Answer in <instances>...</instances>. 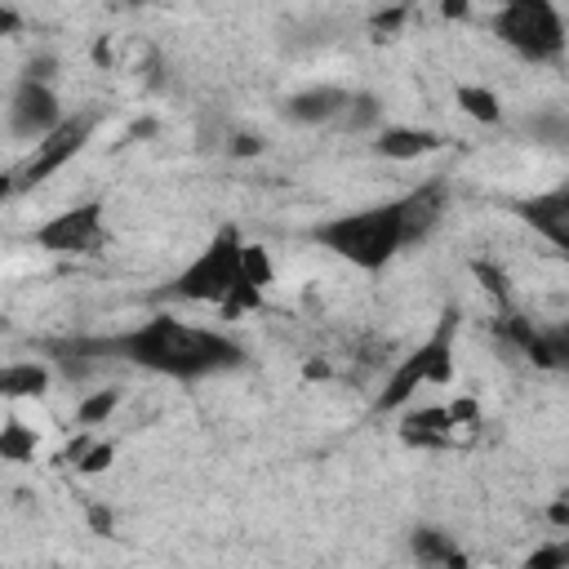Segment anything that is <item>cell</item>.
<instances>
[{"label": "cell", "mask_w": 569, "mask_h": 569, "mask_svg": "<svg viewBox=\"0 0 569 569\" xmlns=\"http://www.w3.org/2000/svg\"><path fill=\"white\" fill-rule=\"evenodd\" d=\"M107 347H111V360H129L147 373L178 378V382L218 378V373H231L244 365V347L231 333L187 325L169 311H160L124 333H111Z\"/></svg>", "instance_id": "6da1fadb"}, {"label": "cell", "mask_w": 569, "mask_h": 569, "mask_svg": "<svg viewBox=\"0 0 569 569\" xmlns=\"http://www.w3.org/2000/svg\"><path fill=\"white\" fill-rule=\"evenodd\" d=\"M311 240L325 244L329 253H338L342 262L360 267V271H382L400 249H409L400 200H382V204L351 209V213H338L329 222H316Z\"/></svg>", "instance_id": "7a4b0ae2"}, {"label": "cell", "mask_w": 569, "mask_h": 569, "mask_svg": "<svg viewBox=\"0 0 569 569\" xmlns=\"http://www.w3.org/2000/svg\"><path fill=\"white\" fill-rule=\"evenodd\" d=\"M453 338H458V307L449 302V307L440 311L436 329L396 365V373L387 378V387H382L378 400H373V413L400 409V405H405L418 387H427V382H449V378H453Z\"/></svg>", "instance_id": "3957f363"}, {"label": "cell", "mask_w": 569, "mask_h": 569, "mask_svg": "<svg viewBox=\"0 0 569 569\" xmlns=\"http://www.w3.org/2000/svg\"><path fill=\"white\" fill-rule=\"evenodd\" d=\"M240 249H244V240H240V231L236 227H218L213 231V240L164 284V298H182V302H213V307H222L227 302V293L236 289V280H240Z\"/></svg>", "instance_id": "277c9868"}, {"label": "cell", "mask_w": 569, "mask_h": 569, "mask_svg": "<svg viewBox=\"0 0 569 569\" xmlns=\"http://www.w3.org/2000/svg\"><path fill=\"white\" fill-rule=\"evenodd\" d=\"M493 36L529 62L565 58V18L547 0H511L493 13Z\"/></svg>", "instance_id": "5b68a950"}, {"label": "cell", "mask_w": 569, "mask_h": 569, "mask_svg": "<svg viewBox=\"0 0 569 569\" xmlns=\"http://www.w3.org/2000/svg\"><path fill=\"white\" fill-rule=\"evenodd\" d=\"M36 244L44 253H58V258H98L111 244L107 204L102 200H84V204H71V209L53 213L49 222L36 227Z\"/></svg>", "instance_id": "8992f818"}, {"label": "cell", "mask_w": 569, "mask_h": 569, "mask_svg": "<svg viewBox=\"0 0 569 569\" xmlns=\"http://www.w3.org/2000/svg\"><path fill=\"white\" fill-rule=\"evenodd\" d=\"M93 124H98V116H93V111L62 116V124H58L53 133H44V138L36 142V151H31L18 169H9L13 196H18V191H31V187H40V182H49L62 164H71V160L84 151V142L93 138Z\"/></svg>", "instance_id": "52a82bcc"}, {"label": "cell", "mask_w": 569, "mask_h": 569, "mask_svg": "<svg viewBox=\"0 0 569 569\" xmlns=\"http://www.w3.org/2000/svg\"><path fill=\"white\" fill-rule=\"evenodd\" d=\"M493 333L507 338L520 356H529L538 369H565L569 365V333L565 325H551V329H538L533 320H525L520 311H502L493 320Z\"/></svg>", "instance_id": "ba28073f"}, {"label": "cell", "mask_w": 569, "mask_h": 569, "mask_svg": "<svg viewBox=\"0 0 569 569\" xmlns=\"http://www.w3.org/2000/svg\"><path fill=\"white\" fill-rule=\"evenodd\" d=\"M58 124H62V102H58L53 84H36V80L18 76V89L9 98V133L27 138V142H40Z\"/></svg>", "instance_id": "9c48e42d"}, {"label": "cell", "mask_w": 569, "mask_h": 569, "mask_svg": "<svg viewBox=\"0 0 569 569\" xmlns=\"http://www.w3.org/2000/svg\"><path fill=\"white\" fill-rule=\"evenodd\" d=\"M396 200H400V218H405V244H418L440 227L445 204H449V187L440 178H427V182H418L413 191H405Z\"/></svg>", "instance_id": "30bf717a"}, {"label": "cell", "mask_w": 569, "mask_h": 569, "mask_svg": "<svg viewBox=\"0 0 569 569\" xmlns=\"http://www.w3.org/2000/svg\"><path fill=\"white\" fill-rule=\"evenodd\" d=\"M538 236H547L556 249H569V187L560 182L556 191L547 196H533V200H516L511 204Z\"/></svg>", "instance_id": "8fae6325"}, {"label": "cell", "mask_w": 569, "mask_h": 569, "mask_svg": "<svg viewBox=\"0 0 569 569\" xmlns=\"http://www.w3.org/2000/svg\"><path fill=\"white\" fill-rule=\"evenodd\" d=\"M40 351H44L53 365H62V373H67V378H84V373H93L98 365H107V360H111L107 338H89V333L44 338V342H40Z\"/></svg>", "instance_id": "7c38bea8"}, {"label": "cell", "mask_w": 569, "mask_h": 569, "mask_svg": "<svg viewBox=\"0 0 569 569\" xmlns=\"http://www.w3.org/2000/svg\"><path fill=\"white\" fill-rule=\"evenodd\" d=\"M458 436H462V431L453 427L449 409H440V405L413 409V413L400 422V440L413 445V449H449V445H458Z\"/></svg>", "instance_id": "4fadbf2b"}, {"label": "cell", "mask_w": 569, "mask_h": 569, "mask_svg": "<svg viewBox=\"0 0 569 569\" xmlns=\"http://www.w3.org/2000/svg\"><path fill=\"white\" fill-rule=\"evenodd\" d=\"M440 147H445V138L436 129H418V124H387L373 138V151L382 160H418V156H431Z\"/></svg>", "instance_id": "5bb4252c"}, {"label": "cell", "mask_w": 569, "mask_h": 569, "mask_svg": "<svg viewBox=\"0 0 569 569\" xmlns=\"http://www.w3.org/2000/svg\"><path fill=\"white\" fill-rule=\"evenodd\" d=\"M347 98H351V93L338 89V84H316V89L293 93V98L284 102V116H289L293 124H325V120H338V116H342Z\"/></svg>", "instance_id": "9a60e30c"}, {"label": "cell", "mask_w": 569, "mask_h": 569, "mask_svg": "<svg viewBox=\"0 0 569 569\" xmlns=\"http://www.w3.org/2000/svg\"><path fill=\"white\" fill-rule=\"evenodd\" d=\"M409 551H413L418 565H427V569H471V565H467V551H462L445 529H431V525H422V529L409 533Z\"/></svg>", "instance_id": "2e32d148"}, {"label": "cell", "mask_w": 569, "mask_h": 569, "mask_svg": "<svg viewBox=\"0 0 569 569\" xmlns=\"http://www.w3.org/2000/svg\"><path fill=\"white\" fill-rule=\"evenodd\" d=\"M53 373L44 360H13L0 365V400H40L49 391Z\"/></svg>", "instance_id": "e0dca14e"}, {"label": "cell", "mask_w": 569, "mask_h": 569, "mask_svg": "<svg viewBox=\"0 0 569 569\" xmlns=\"http://www.w3.org/2000/svg\"><path fill=\"white\" fill-rule=\"evenodd\" d=\"M458 107L471 116V120H480V124H498L502 120V102H498V93L493 89H485V84H458Z\"/></svg>", "instance_id": "ac0fdd59"}, {"label": "cell", "mask_w": 569, "mask_h": 569, "mask_svg": "<svg viewBox=\"0 0 569 569\" xmlns=\"http://www.w3.org/2000/svg\"><path fill=\"white\" fill-rule=\"evenodd\" d=\"M36 458V431L22 418H9L0 427V462H31Z\"/></svg>", "instance_id": "d6986e66"}, {"label": "cell", "mask_w": 569, "mask_h": 569, "mask_svg": "<svg viewBox=\"0 0 569 569\" xmlns=\"http://www.w3.org/2000/svg\"><path fill=\"white\" fill-rule=\"evenodd\" d=\"M342 120H347V129H369V124H378V120H382L378 93H351L347 107H342Z\"/></svg>", "instance_id": "ffe728a7"}, {"label": "cell", "mask_w": 569, "mask_h": 569, "mask_svg": "<svg viewBox=\"0 0 569 569\" xmlns=\"http://www.w3.org/2000/svg\"><path fill=\"white\" fill-rule=\"evenodd\" d=\"M240 276H244L253 289H267V284H271L276 271H271V258H267L262 244H244V249H240Z\"/></svg>", "instance_id": "44dd1931"}, {"label": "cell", "mask_w": 569, "mask_h": 569, "mask_svg": "<svg viewBox=\"0 0 569 569\" xmlns=\"http://www.w3.org/2000/svg\"><path fill=\"white\" fill-rule=\"evenodd\" d=\"M471 271H476V280L485 284V293H489V298H498V307H502V311H511V280H507V271H502V267H493V262H485V258H480V262H471Z\"/></svg>", "instance_id": "7402d4cb"}, {"label": "cell", "mask_w": 569, "mask_h": 569, "mask_svg": "<svg viewBox=\"0 0 569 569\" xmlns=\"http://www.w3.org/2000/svg\"><path fill=\"white\" fill-rule=\"evenodd\" d=\"M116 405H120V391H93V396H84L80 400V409H76V418L84 422V427H93V422H107L111 413H116Z\"/></svg>", "instance_id": "603a6c76"}, {"label": "cell", "mask_w": 569, "mask_h": 569, "mask_svg": "<svg viewBox=\"0 0 569 569\" xmlns=\"http://www.w3.org/2000/svg\"><path fill=\"white\" fill-rule=\"evenodd\" d=\"M520 569H569V547L565 542H542L525 556Z\"/></svg>", "instance_id": "cb8c5ba5"}, {"label": "cell", "mask_w": 569, "mask_h": 569, "mask_svg": "<svg viewBox=\"0 0 569 569\" xmlns=\"http://www.w3.org/2000/svg\"><path fill=\"white\" fill-rule=\"evenodd\" d=\"M111 458H116V445L111 440H102V445H89V453L76 462L84 476H98V471H107L111 467Z\"/></svg>", "instance_id": "d4e9b609"}, {"label": "cell", "mask_w": 569, "mask_h": 569, "mask_svg": "<svg viewBox=\"0 0 569 569\" xmlns=\"http://www.w3.org/2000/svg\"><path fill=\"white\" fill-rule=\"evenodd\" d=\"M53 67H58V58H53V53H40V58H31V62H27V71H22V80H36V84H49V80H53Z\"/></svg>", "instance_id": "484cf974"}, {"label": "cell", "mask_w": 569, "mask_h": 569, "mask_svg": "<svg viewBox=\"0 0 569 569\" xmlns=\"http://www.w3.org/2000/svg\"><path fill=\"white\" fill-rule=\"evenodd\" d=\"M533 133H547V142H565V116H538Z\"/></svg>", "instance_id": "4316f807"}, {"label": "cell", "mask_w": 569, "mask_h": 569, "mask_svg": "<svg viewBox=\"0 0 569 569\" xmlns=\"http://www.w3.org/2000/svg\"><path fill=\"white\" fill-rule=\"evenodd\" d=\"M405 13H409L405 4H400V9H378V13H373V31H382V36L396 31V27L405 22Z\"/></svg>", "instance_id": "83f0119b"}, {"label": "cell", "mask_w": 569, "mask_h": 569, "mask_svg": "<svg viewBox=\"0 0 569 569\" xmlns=\"http://www.w3.org/2000/svg\"><path fill=\"white\" fill-rule=\"evenodd\" d=\"M18 31H22V13L9 9V4H0V40H9V36H18Z\"/></svg>", "instance_id": "f1b7e54d"}, {"label": "cell", "mask_w": 569, "mask_h": 569, "mask_svg": "<svg viewBox=\"0 0 569 569\" xmlns=\"http://www.w3.org/2000/svg\"><path fill=\"white\" fill-rule=\"evenodd\" d=\"M89 525H93V533H111L116 520H111V511H107L102 502H93V507H89Z\"/></svg>", "instance_id": "f546056e"}, {"label": "cell", "mask_w": 569, "mask_h": 569, "mask_svg": "<svg viewBox=\"0 0 569 569\" xmlns=\"http://www.w3.org/2000/svg\"><path fill=\"white\" fill-rule=\"evenodd\" d=\"M84 453H89V436H76V440H71V445L58 453V462H80Z\"/></svg>", "instance_id": "4dcf8cb0"}, {"label": "cell", "mask_w": 569, "mask_h": 569, "mask_svg": "<svg viewBox=\"0 0 569 569\" xmlns=\"http://www.w3.org/2000/svg\"><path fill=\"white\" fill-rule=\"evenodd\" d=\"M231 151H236V156H258V151H262V138H236Z\"/></svg>", "instance_id": "1f68e13d"}, {"label": "cell", "mask_w": 569, "mask_h": 569, "mask_svg": "<svg viewBox=\"0 0 569 569\" xmlns=\"http://www.w3.org/2000/svg\"><path fill=\"white\" fill-rule=\"evenodd\" d=\"M547 516H551V525H569V502H565V498H556Z\"/></svg>", "instance_id": "d6a6232c"}]
</instances>
